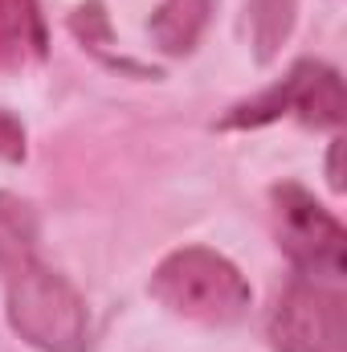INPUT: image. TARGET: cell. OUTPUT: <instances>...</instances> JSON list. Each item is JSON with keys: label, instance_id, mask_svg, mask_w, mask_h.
<instances>
[{"label": "cell", "instance_id": "6da1fadb", "mask_svg": "<svg viewBox=\"0 0 347 352\" xmlns=\"http://www.w3.org/2000/svg\"><path fill=\"white\" fill-rule=\"evenodd\" d=\"M147 291L172 316L192 324H233L254 303V287L246 283V274L208 246H180L164 254L152 270Z\"/></svg>", "mask_w": 347, "mask_h": 352}, {"label": "cell", "instance_id": "7a4b0ae2", "mask_svg": "<svg viewBox=\"0 0 347 352\" xmlns=\"http://www.w3.org/2000/svg\"><path fill=\"white\" fill-rule=\"evenodd\" d=\"M8 328L37 352H86L90 311L78 287L41 258L8 278Z\"/></svg>", "mask_w": 347, "mask_h": 352}, {"label": "cell", "instance_id": "3957f363", "mask_svg": "<svg viewBox=\"0 0 347 352\" xmlns=\"http://www.w3.org/2000/svg\"><path fill=\"white\" fill-rule=\"evenodd\" d=\"M282 115H294L307 127H344L347 98L339 70L327 66V62L302 58L274 87L258 90L254 98L233 102L217 119V127L221 131H254V127H265V123H278Z\"/></svg>", "mask_w": 347, "mask_h": 352}, {"label": "cell", "instance_id": "277c9868", "mask_svg": "<svg viewBox=\"0 0 347 352\" xmlns=\"http://www.w3.org/2000/svg\"><path fill=\"white\" fill-rule=\"evenodd\" d=\"M274 221H278V246L294 263L298 274L311 278H331L339 283L347 266V230L344 221L323 209L302 184L282 180L270 188Z\"/></svg>", "mask_w": 347, "mask_h": 352}, {"label": "cell", "instance_id": "5b68a950", "mask_svg": "<svg viewBox=\"0 0 347 352\" xmlns=\"http://www.w3.org/2000/svg\"><path fill=\"white\" fill-rule=\"evenodd\" d=\"M274 352H347V299L327 278L294 274L265 320Z\"/></svg>", "mask_w": 347, "mask_h": 352}, {"label": "cell", "instance_id": "8992f818", "mask_svg": "<svg viewBox=\"0 0 347 352\" xmlns=\"http://www.w3.org/2000/svg\"><path fill=\"white\" fill-rule=\"evenodd\" d=\"M49 58V33L37 0H0V78L41 66Z\"/></svg>", "mask_w": 347, "mask_h": 352}, {"label": "cell", "instance_id": "52a82bcc", "mask_svg": "<svg viewBox=\"0 0 347 352\" xmlns=\"http://www.w3.org/2000/svg\"><path fill=\"white\" fill-rule=\"evenodd\" d=\"M208 16H213V0H160V8L147 21V33L160 54L188 58L204 37Z\"/></svg>", "mask_w": 347, "mask_h": 352}, {"label": "cell", "instance_id": "ba28073f", "mask_svg": "<svg viewBox=\"0 0 347 352\" xmlns=\"http://www.w3.org/2000/svg\"><path fill=\"white\" fill-rule=\"evenodd\" d=\"M37 242H41L37 209L25 197L0 188V274L12 278L37 263Z\"/></svg>", "mask_w": 347, "mask_h": 352}, {"label": "cell", "instance_id": "9c48e42d", "mask_svg": "<svg viewBox=\"0 0 347 352\" xmlns=\"http://www.w3.org/2000/svg\"><path fill=\"white\" fill-rule=\"evenodd\" d=\"M70 33L82 41L86 54H94L98 62H106L110 70H123L131 78H160L156 70H147V66H139V62H131V58H123V54L110 50L115 45V33H110V16H106V4L102 0H86V4H78L70 12Z\"/></svg>", "mask_w": 347, "mask_h": 352}, {"label": "cell", "instance_id": "30bf717a", "mask_svg": "<svg viewBox=\"0 0 347 352\" xmlns=\"http://www.w3.org/2000/svg\"><path fill=\"white\" fill-rule=\"evenodd\" d=\"M298 4L302 0H250V33H254L258 66H270L282 54V45L290 41L298 25Z\"/></svg>", "mask_w": 347, "mask_h": 352}, {"label": "cell", "instance_id": "8fae6325", "mask_svg": "<svg viewBox=\"0 0 347 352\" xmlns=\"http://www.w3.org/2000/svg\"><path fill=\"white\" fill-rule=\"evenodd\" d=\"M25 156H29L25 123L0 107V160H4V164H25Z\"/></svg>", "mask_w": 347, "mask_h": 352}, {"label": "cell", "instance_id": "7c38bea8", "mask_svg": "<svg viewBox=\"0 0 347 352\" xmlns=\"http://www.w3.org/2000/svg\"><path fill=\"white\" fill-rule=\"evenodd\" d=\"M327 184L331 192H344V140L339 135L331 140V152H327Z\"/></svg>", "mask_w": 347, "mask_h": 352}]
</instances>
